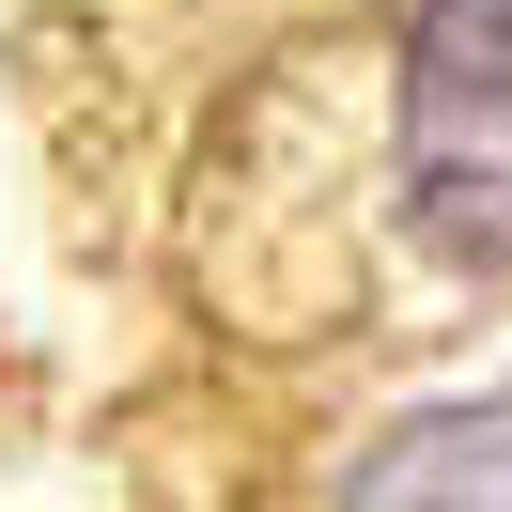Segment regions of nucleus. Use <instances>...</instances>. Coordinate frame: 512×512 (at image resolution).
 Returning <instances> with one entry per match:
<instances>
[{"label": "nucleus", "mask_w": 512, "mask_h": 512, "mask_svg": "<svg viewBox=\"0 0 512 512\" xmlns=\"http://www.w3.org/2000/svg\"><path fill=\"white\" fill-rule=\"evenodd\" d=\"M388 156H404V218L450 264H512V0H419Z\"/></svg>", "instance_id": "f257e3e1"}, {"label": "nucleus", "mask_w": 512, "mask_h": 512, "mask_svg": "<svg viewBox=\"0 0 512 512\" xmlns=\"http://www.w3.org/2000/svg\"><path fill=\"white\" fill-rule=\"evenodd\" d=\"M342 512H512V388L419 404L373 435V466L342 481Z\"/></svg>", "instance_id": "f03ea898"}]
</instances>
